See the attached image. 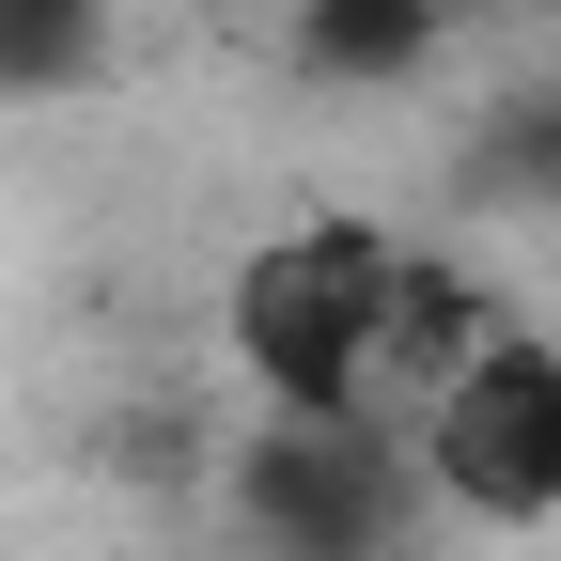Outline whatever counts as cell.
Returning <instances> with one entry per match:
<instances>
[{
	"instance_id": "obj_6",
	"label": "cell",
	"mask_w": 561,
	"mask_h": 561,
	"mask_svg": "<svg viewBox=\"0 0 561 561\" xmlns=\"http://www.w3.org/2000/svg\"><path fill=\"white\" fill-rule=\"evenodd\" d=\"M500 140H515V157H530V172H546V187H561V94H530V110H515V125H500Z\"/></svg>"
},
{
	"instance_id": "obj_2",
	"label": "cell",
	"mask_w": 561,
	"mask_h": 561,
	"mask_svg": "<svg viewBox=\"0 0 561 561\" xmlns=\"http://www.w3.org/2000/svg\"><path fill=\"white\" fill-rule=\"evenodd\" d=\"M405 483L437 515H468V530H546L561 515V343L546 328H483L468 359L421 390Z\"/></svg>"
},
{
	"instance_id": "obj_1",
	"label": "cell",
	"mask_w": 561,
	"mask_h": 561,
	"mask_svg": "<svg viewBox=\"0 0 561 561\" xmlns=\"http://www.w3.org/2000/svg\"><path fill=\"white\" fill-rule=\"evenodd\" d=\"M483 328H500L483 280L437 265V250H405V234H375V219L265 234L234 265V297H219V343H234L250 405L265 421H359V437H405L421 390H437Z\"/></svg>"
},
{
	"instance_id": "obj_7",
	"label": "cell",
	"mask_w": 561,
	"mask_h": 561,
	"mask_svg": "<svg viewBox=\"0 0 561 561\" xmlns=\"http://www.w3.org/2000/svg\"><path fill=\"white\" fill-rule=\"evenodd\" d=\"M500 16H561V0H500Z\"/></svg>"
},
{
	"instance_id": "obj_4",
	"label": "cell",
	"mask_w": 561,
	"mask_h": 561,
	"mask_svg": "<svg viewBox=\"0 0 561 561\" xmlns=\"http://www.w3.org/2000/svg\"><path fill=\"white\" fill-rule=\"evenodd\" d=\"M468 32V0H297L280 16V62H297L312 94H405V79H437Z\"/></svg>"
},
{
	"instance_id": "obj_3",
	"label": "cell",
	"mask_w": 561,
	"mask_h": 561,
	"mask_svg": "<svg viewBox=\"0 0 561 561\" xmlns=\"http://www.w3.org/2000/svg\"><path fill=\"white\" fill-rule=\"evenodd\" d=\"M234 483H250V530L280 561H390L421 515L405 437H359V421H265Z\"/></svg>"
},
{
	"instance_id": "obj_5",
	"label": "cell",
	"mask_w": 561,
	"mask_h": 561,
	"mask_svg": "<svg viewBox=\"0 0 561 561\" xmlns=\"http://www.w3.org/2000/svg\"><path fill=\"white\" fill-rule=\"evenodd\" d=\"M125 32V0H0V94H79Z\"/></svg>"
}]
</instances>
